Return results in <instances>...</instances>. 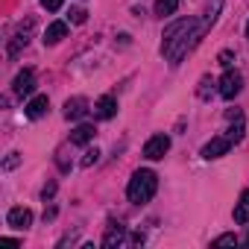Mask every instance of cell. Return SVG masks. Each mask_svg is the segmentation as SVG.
Listing matches in <instances>:
<instances>
[{"mask_svg": "<svg viewBox=\"0 0 249 249\" xmlns=\"http://www.w3.org/2000/svg\"><path fill=\"white\" fill-rule=\"evenodd\" d=\"M202 33H205L202 24H196L194 18H182V21H176V24L167 27L164 41H161V53H164L167 62L176 68V65L196 47V41L202 38Z\"/></svg>", "mask_w": 249, "mask_h": 249, "instance_id": "6da1fadb", "label": "cell"}, {"mask_svg": "<svg viewBox=\"0 0 249 249\" xmlns=\"http://www.w3.org/2000/svg\"><path fill=\"white\" fill-rule=\"evenodd\" d=\"M156 188H159V176L153 170H135L132 179H129V188H126V196L129 202L135 205H144L156 196Z\"/></svg>", "mask_w": 249, "mask_h": 249, "instance_id": "7a4b0ae2", "label": "cell"}, {"mask_svg": "<svg viewBox=\"0 0 249 249\" xmlns=\"http://www.w3.org/2000/svg\"><path fill=\"white\" fill-rule=\"evenodd\" d=\"M240 88H243V76L237 71H226L223 79H220V97L223 100H234L240 94Z\"/></svg>", "mask_w": 249, "mask_h": 249, "instance_id": "3957f363", "label": "cell"}, {"mask_svg": "<svg viewBox=\"0 0 249 249\" xmlns=\"http://www.w3.org/2000/svg\"><path fill=\"white\" fill-rule=\"evenodd\" d=\"M167 150H170V138H167V135H153V138L144 144V156H147L150 161L164 159V156H167Z\"/></svg>", "mask_w": 249, "mask_h": 249, "instance_id": "277c9868", "label": "cell"}, {"mask_svg": "<svg viewBox=\"0 0 249 249\" xmlns=\"http://www.w3.org/2000/svg\"><path fill=\"white\" fill-rule=\"evenodd\" d=\"M231 144H234V141H231L229 135L211 138V141H208V144L202 147V159H208V161H211V159H220V156H226V153L231 150Z\"/></svg>", "mask_w": 249, "mask_h": 249, "instance_id": "5b68a950", "label": "cell"}, {"mask_svg": "<svg viewBox=\"0 0 249 249\" xmlns=\"http://www.w3.org/2000/svg\"><path fill=\"white\" fill-rule=\"evenodd\" d=\"M12 91H15L18 97H30V94L36 91V73H33V71H21V73L15 76V82H12Z\"/></svg>", "mask_w": 249, "mask_h": 249, "instance_id": "8992f818", "label": "cell"}, {"mask_svg": "<svg viewBox=\"0 0 249 249\" xmlns=\"http://www.w3.org/2000/svg\"><path fill=\"white\" fill-rule=\"evenodd\" d=\"M117 114V100L111 97V94H103L97 103H94V117H100V120H111Z\"/></svg>", "mask_w": 249, "mask_h": 249, "instance_id": "52a82bcc", "label": "cell"}, {"mask_svg": "<svg viewBox=\"0 0 249 249\" xmlns=\"http://www.w3.org/2000/svg\"><path fill=\"white\" fill-rule=\"evenodd\" d=\"M6 223L12 226V229H30L33 226V211L30 208H9V214H6Z\"/></svg>", "mask_w": 249, "mask_h": 249, "instance_id": "ba28073f", "label": "cell"}, {"mask_svg": "<svg viewBox=\"0 0 249 249\" xmlns=\"http://www.w3.org/2000/svg\"><path fill=\"white\" fill-rule=\"evenodd\" d=\"M85 114H88V100L85 97H73V100L65 103V117L68 120H82Z\"/></svg>", "mask_w": 249, "mask_h": 249, "instance_id": "9c48e42d", "label": "cell"}, {"mask_svg": "<svg viewBox=\"0 0 249 249\" xmlns=\"http://www.w3.org/2000/svg\"><path fill=\"white\" fill-rule=\"evenodd\" d=\"M33 27H36V21H33V18H27V24L18 30V36H15V38H12V44H9V56H18V50H21V47H27Z\"/></svg>", "mask_w": 249, "mask_h": 249, "instance_id": "30bf717a", "label": "cell"}, {"mask_svg": "<svg viewBox=\"0 0 249 249\" xmlns=\"http://www.w3.org/2000/svg\"><path fill=\"white\" fill-rule=\"evenodd\" d=\"M47 106H50V100H47L44 94L33 97V100L27 103V117H30V120H38V117H44V114H47Z\"/></svg>", "mask_w": 249, "mask_h": 249, "instance_id": "8fae6325", "label": "cell"}, {"mask_svg": "<svg viewBox=\"0 0 249 249\" xmlns=\"http://www.w3.org/2000/svg\"><path fill=\"white\" fill-rule=\"evenodd\" d=\"M65 36H68V24H65V21H53V24L47 27V33H44V44L53 47V44H59Z\"/></svg>", "mask_w": 249, "mask_h": 249, "instance_id": "7c38bea8", "label": "cell"}, {"mask_svg": "<svg viewBox=\"0 0 249 249\" xmlns=\"http://www.w3.org/2000/svg\"><path fill=\"white\" fill-rule=\"evenodd\" d=\"M94 135H97V129L91 126V123H82V126H76L73 132H71V144H88V141H94Z\"/></svg>", "mask_w": 249, "mask_h": 249, "instance_id": "4fadbf2b", "label": "cell"}, {"mask_svg": "<svg viewBox=\"0 0 249 249\" xmlns=\"http://www.w3.org/2000/svg\"><path fill=\"white\" fill-rule=\"evenodd\" d=\"M123 234H126V226L111 223V226H108V231H106V237H103V246H106V249H111V246L123 243Z\"/></svg>", "mask_w": 249, "mask_h": 249, "instance_id": "5bb4252c", "label": "cell"}, {"mask_svg": "<svg viewBox=\"0 0 249 249\" xmlns=\"http://www.w3.org/2000/svg\"><path fill=\"white\" fill-rule=\"evenodd\" d=\"M234 223L237 226L249 223V191H243L240 199H237V205H234Z\"/></svg>", "mask_w": 249, "mask_h": 249, "instance_id": "9a60e30c", "label": "cell"}, {"mask_svg": "<svg viewBox=\"0 0 249 249\" xmlns=\"http://www.w3.org/2000/svg\"><path fill=\"white\" fill-rule=\"evenodd\" d=\"M176 9H179V0H156V15H161V18L173 15Z\"/></svg>", "mask_w": 249, "mask_h": 249, "instance_id": "2e32d148", "label": "cell"}, {"mask_svg": "<svg viewBox=\"0 0 249 249\" xmlns=\"http://www.w3.org/2000/svg\"><path fill=\"white\" fill-rule=\"evenodd\" d=\"M220 6H223V0H214V3H208V9H205V18H202V27H205V30H208V27H214Z\"/></svg>", "mask_w": 249, "mask_h": 249, "instance_id": "e0dca14e", "label": "cell"}, {"mask_svg": "<svg viewBox=\"0 0 249 249\" xmlns=\"http://www.w3.org/2000/svg\"><path fill=\"white\" fill-rule=\"evenodd\" d=\"M214 246H237V234H220L214 237Z\"/></svg>", "mask_w": 249, "mask_h": 249, "instance_id": "ac0fdd59", "label": "cell"}, {"mask_svg": "<svg viewBox=\"0 0 249 249\" xmlns=\"http://www.w3.org/2000/svg\"><path fill=\"white\" fill-rule=\"evenodd\" d=\"M97 159H100V150L94 147V150H85V159H82V167H91V164H97Z\"/></svg>", "mask_w": 249, "mask_h": 249, "instance_id": "d6986e66", "label": "cell"}, {"mask_svg": "<svg viewBox=\"0 0 249 249\" xmlns=\"http://www.w3.org/2000/svg\"><path fill=\"white\" fill-rule=\"evenodd\" d=\"M62 3H65V0H41V6H44L47 12H59V9H62Z\"/></svg>", "mask_w": 249, "mask_h": 249, "instance_id": "ffe728a7", "label": "cell"}, {"mask_svg": "<svg viewBox=\"0 0 249 249\" xmlns=\"http://www.w3.org/2000/svg\"><path fill=\"white\" fill-rule=\"evenodd\" d=\"M85 18H88L85 9H71V21H73V24H85Z\"/></svg>", "mask_w": 249, "mask_h": 249, "instance_id": "44dd1931", "label": "cell"}, {"mask_svg": "<svg viewBox=\"0 0 249 249\" xmlns=\"http://www.w3.org/2000/svg\"><path fill=\"white\" fill-rule=\"evenodd\" d=\"M18 161H21V156H18V153H9V159H6V164H3V167H6V170H12Z\"/></svg>", "mask_w": 249, "mask_h": 249, "instance_id": "7402d4cb", "label": "cell"}, {"mask_svg": "<svg viewBox=\"0 0 249 249\" xmlns=\"http://www.w3.org/2000/svg\"><path fill=\"white\" fill-rule=\"evenodd\" d=\"M231 59H234V56H231V50H223V53H220V65H226V68H229V65H231Z\"/></svg>", "mask_w": 249, "mask_h": 249, "instance_id": "603a6c76", "label": "cell"}, {"mask_svg": "<svg viewBox=\"0 0 249 249\" xmlns=\"http://www.w3.org/2000/svg\"><path fill=\"white\" fill-rule=\"evenodd\" d=\"M53 194H56V185H47V188H44V194H41V196H44V199H50V196H53Z\"/></svg>", "mask_w": 249, "mask_h": 249, "instance_id": "cb8c5ba5", "label": "cell"}, {"mask_svg": "<svg viewBox=\"0 0 249 249\" xmlns=\"http://www.w3.org/2000/svg\"><path fill=\"white\" fill-rule=\"evenodd\" d=\"M246 38H249V24H246Z\"/></svg>", "mask_w": 249, "mask_h": 249, "instance_id": "d4e9b609", "label": "cell"}, {"mask_svg": "<svg viewBox=\"0 0 249 249\" xmlns=\"http://www.w3.org/2000/svg\"><path fill=\"white\" fill-rule=\"evenodd\" d=\"M246 243H249V237H246Z\"/></svg>", "mask_w": 249, "mask_h": 249, "instance_id": "484cf974", "label": "cell"}]
</instances>
